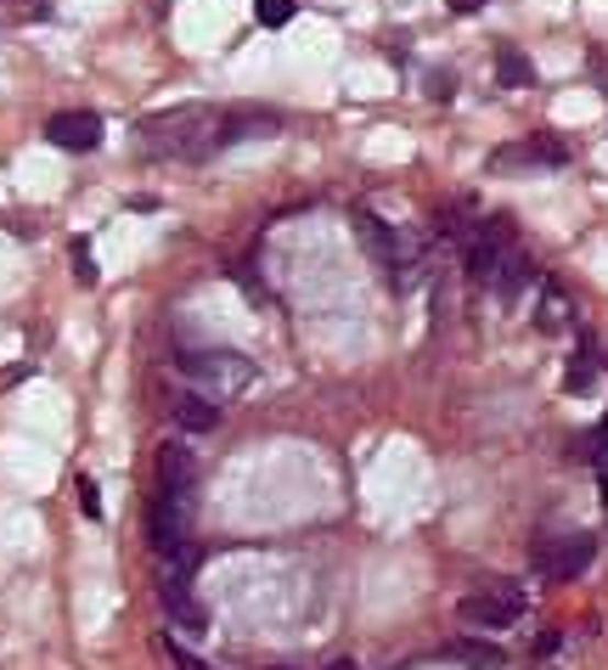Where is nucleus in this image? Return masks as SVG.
Returning a JSON list of instances; mask_svg holds the SVG:
<instances>
[{
	"instance_id": "22",
	"label": "nucleus",
	"mask_w": 608,
	"mask_h": 670,
	"mask_svg": "<svg viewBox=\"0 0 608 670\" xmlns=\"http://www.w3.org/2000/svg\"><path fill=\"white\" fill-rule=\"evenodd\" d=\"M79 507H85V518H102V496H97V479H79Z\"/></svg>"
},
{
	"instance_id": "2",
	"label": "nucleus",
	"mask_w": 608,
	"mask_h": 670,
	"mask_svg": "<svg viewBox=\"0 0 608 670\" xmlns=\"http://www.w3.org/2000/svg\"><path fill=\"white\" fill-rule=\"evenodd\" d=\"M355 237H361L366 260L378 265L384 287L406 294V287L423 282V243H417L406 226H389V220H378V215H366V209H361V215H355Z\"/></svg>"
},
{
	"instance_id": "14",
	"label": "nucleus",
	"mask_w": 608,
	"mask_h": 670,
	"mask_svg": "<svg viewBox=\"0 0 608 670\" xmlns=\"http://www.w3.org/2000/svg\"><path fill=\"white\" fill-rule=\"evenodd\" d=\"M496 79H501L507 90L535 85V63H530L524 52H512V45H501V52H496Z\"/></svg>"
},
{
	"instance_id": "7",
	"label": "nucleus",
	"mask_w": 608,
	"mask_h": 670,
	"mask_svg": "<svg viewBox=\"0 0 608 670\" xmlns=\"http://www.w3.org/2000/svg\"><path fill=\"white\" fill-rule=\"evenodd\" d=\"M592 558H597V541L592 536H557V541H541L535 574H546V581H575Z\"/></svg>"
},
{
	"instance_id": "12",
	"label": "nucleus",
	"mask_w": 608,
	"mask_h": 670,
	"mask_svg": "<svg viewBox=\"0 0 608 670\" xmlns=\"http://www.w3.org/2000/svg\"><path fill=\"white\" fill-rule=\"evenodd\" d=\"M158 491H180V496H198V462L186 446H164L158 451Z\"/></svg>"
},
{
	"instance_id": "16",
	"label": "nucleus",
	"mask_w": 608,
	"mask_h": 670,
	"mask_svg": "<svg viewBox=\"0 0 608 670\" xmlns=\"http://www.w3.org/2000/svg\"><path fill=\"white\" fill-rule=\"evenodd\" d=\"M564 327H570V299L546 282V294H541V332H564Z\"/></svg>"
},
{
	"instance_id": "11",
	"label": "nucleus",
	"mask_w": 608,
	"mask_h": 670,
	"mask_svg": "<svg viewBox=\"0 0 608 670\" xmlns=\"http://www.w3.org/2000/svg\"><path fill=\"white\" fill-rule=\"evenodd\" d=\"M535 282V265H530V254H519V249H507V260H501V271H496V282H490V299L501 305V310H512L519 305V294Z\"/></svg>"
},
{
	"instance_id": "13",
	"label": "nucleus",
	"mask_w": 608,
	"mask_h": 670,
	"mask_svg": "<svg viewBox=\"0 0 608 670\" xmlns=\"http://www.w3.org/2000/svg\"><path fill=\"white\" fill-rule=\"evenodd\" d=\"M175 422L186 428V435H209V428L220 422V406H214L209 395L192 389V395H180V400H175Z\"/></svg>"
},
{
	"instance_id": "17",
	"label": "nucleus",
	"mask_w": 608,
	"mask_h": 670,
	"mask_svg": "<svg viewBox=\"0 0 608 670\" xmlns=\"http://www.w3.org/2000/svg\"><path fill=\"white\" fill-rule=\"evenodd\" d=\"M451 659L474 664V670H501V648H496V642H456Z\"/></svg>"
},
{
	"instance_id": "19",
	"label": "nucleus",
	"mask_w": 608,
	"mask_h": 670,
	"mask_svg": "<svg viewBox=\"0 0 608 670\" xmlns=\"http://www.w3.org/2000/svg\"><path fill=\"white\" fill-rule=\"evenodd\" d=\"M592 468H597V491L608 502V417L597 422V435H592Z\"/></svg>"
},
{
	"instance_id": "24",
	"label": "nucleus",
	"mask_w": 608,
	"mask_h": 670,
	"mask_svg": "<svg viewBox=\"0 0 608 670\" xmlns=\"http://www.w3.org/2000/svg\"><path fill=\"white\" fill-rule=\"evenodd\" d=\"M327 670H355V659H339V664H327Z\"/></svg>"
},
{
	"instance_id": "9",
	"label": "nucleus",
	"mask_w": 608,
	"mask_h": 670,
	"mask_svg": "<svg viewBox=\"0 0 608 670\" xmlns=\"http://www.w3.org/2000/svg\"><path fill=\"white\" fill-rule=\"evenodd\" d=\"M283 130V119L265 113V108H225V124H220V153L237 147V141H265Z\"/></svg>"
},
{
	"instance_id": "4",
	"label": "nucleus",
	"mask_w": 608,
	"mask_h": 670,
	"mask_svg": "<svg viewBox=\"0 0 608 670\" xmlns=\"http://www.w3.org/2000/svg\"><path fill=\"white\" fill-rule=\"evenodd\" d=\"M192 513H198V496L158 491V502L147 513V541H153L158 558H169V563L192 558Z\"/></svg>"
},
{
	"instance_id": "10",
	"label": "nucleus",
	"mask_w": 608,
	"mask_h": 670,
	"mask_svg": "<svg viewBox=\"0 0 608 670\" xmlns=\"http://www.w3.org/2000/svg\"><path fill=\"white\" fill-rule=\"evenodd\" d=\"M164 608H169V619L180 631H192V637H203L209 631V614H203V603L192 597V581H186V569L180 574H169V586H164Z\"/></svg>"
},
{
	"instance_id": "6",
	"label": "nucleus",
	"mask_w": 608,
	"mask_h": 670,
	"mask_svg": "<svg viewBox=\"0 0 608 670\" xmlns=\"http://www.w3.org/2000/svg\"><path fill=\"white\" fill-rule=\"evenodd\" d=\"M570 147L557 135H524V141H507V147L490 153V175H512V169H564Z\"/></svg>"
},
{
	"instance_id": "8",
	"label": "nucleus",
	"mask_w": 608,
	"mask_h": 670,
	"mask_svg": "<svg viewBox=\"0 0 608 670\" xmlns=\"http://www.w3.org/2000/svg\"><path fill=\"white\" fill-rule=\"evenodd\" d=\"M45 141L52 147H63V153H97L102 147V119L97 113H52L45 119Z\"/></svg>"
},
{
	"instance_id": "1",
	"label": "nucleus",
	"mask_w": 608,
	"mask_h": 670,
	"mask_svg": "<svg viewBox=\"0 0 608 670\" xmlns=\"http://www.w3.org/2000/svg\"><path fill=\"white\" fill-rule=\"evenodd\" d=\"M220 124H225V108H209V102H180L169 113H153L142 124L147 147L164 153V158H214L220 153Z\"/></svg>"
},
{
	"instance_id": "23",
	"label": "nucleus",
	"mask_w": 608,
	"mask_h": 670,
	"mask_svg": "<svg viewBox=\"0 0 608 670\" xmlns=\"http://www.w3.org/2000/svg\"><path fill=\"white\" fill-rule=\"evenodd\" d=\"M445 7H451V12H462V18H467V12H479V7H485V0H445Z\"/></svg>"
},
{
	"instance_id": "15",
	"label": "nucleus",
	"mask_w": 608,
	"mask_h": 670,
	"mask_svg": "<svg viewBox=\"0 0 608 670\" xmlns=\"http://www.w3.org/2000/svg\"><path fill=\"white\" fill-rule=\"evenodd\" d=\"M597 383V344H581V355L570 361V372H564V389L570 395H586Z\"/></svg>"
},
{
	"instance_id": "20",
	"label": "nucleus",
	"mask_w": 608,
	"mask_h": 670,
	"mask_svg": "<svg viewBox=\"0 0 608 670\" xmlns=\"http://www.w3.org/2000/svg\"><path fill=\"white\" fill-rule=\"evenodd\" d=\"M97 276H102V271H97V260H90V243L79 237V243H74V282H79V287H97Z\"/></svg>"
},
{
	"instance_id": "3",
	"label": "nucleus",
	"mask_w": 608,
	"mask_h": 670,
	"mask_svg": "<svg viewBox=\"0 0 608 670\" xmlns=\"http://www.w3.org/2000/svg\"><path fill=\"white\" fill-rule=\"evenodd\" d=\"M175 366H180V377H192L198 395H209V400L243 395L254 383V361L243 350H186Z\"/></svg>"
},
{
	"instance_id": "18",
	"label": "nucleus",
	"mask_w": 608,
	"mask_h": 670,
	"mask_svg": "<svg viewBox=\"0 0 608 670\" xmlns=\"http://www.w3.org/2000/svg\"><path fill=\"white\" fill-rule=\"evenodd\" d=\"M254 23L259 29H288L294 23V0H254Z\"/></svg>"
},
{
	"instance_id": "5",
	"label": "nucleus",
	"mask_w": 608,
	"mask_h": 670,
	"mask_svg": "<svg viewBox=\"0 0 608 670\" xmlns=\"http://www.w3.org/2000/svg\"><path fill=\"white\" fill-rule=\"evenodd\" d=\"M519 614H524V592L512 586V581H490L485 592H467L456 603V619H462L467 631H507Z\"/></svg>"
},
{
	"instance_id": "21",
	"label": "nucleus",
	"mask_w": 608,
	"mask_h": 670,
	"mask_svg": "<svg viewBox=\"0 0 608 670\" xmlns=\"http://www.w3.org/2000/svg\"><path fill=\"white\" fill-rule=\"evenodd\" d=\"M164 648H169V664H175V670H214L209 659H198L186 642H164Z\"/></svg>"
}]
</instances>
